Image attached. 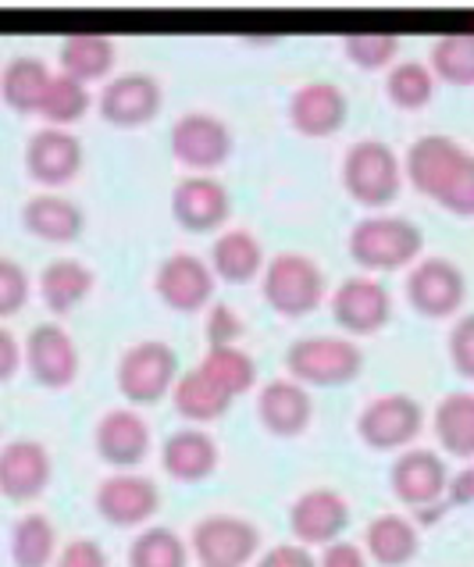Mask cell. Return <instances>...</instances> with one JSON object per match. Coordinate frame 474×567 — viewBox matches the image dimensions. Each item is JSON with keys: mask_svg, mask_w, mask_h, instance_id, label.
<instances>
[{"mask_svg": "<svg viewBox=\"0 0 474 567\" xmlns=\"http://www.w3.org/2000/svg\"><path fill=\"white\" fill-rule=\"evenodd\" d=\"M403 179L450 215L474 218V151L453 136H418L403 154Z\"/></svg>", "mask_w": 474, "mask_h": 567, "instance_id": "obj_1", "label": "cell"}, {"mask_svg": "<svg viewBox=\"0 0 474 567\" xmlns=\"http://www.w3.org/2000/svg\"><path fill=\"white\" fill-rule=\"evenodd\" d=\"M260 297L279 318H307L329 300V279H324V268L310 254L282 250L265 265Z\"/></svg>", "mask_w": 474, "mask_h": 567, "instance_id": "obj_2", "label": "cell"}, {"mask_svg": "<svg viewBox=\"0 0 474 567\" xmlns=\"http://www.w3.org/2000/svg\"><path fill=\"white\" fill-rule=\"evenodd\" d=\"M347 250L357 265L371 275L414 268L424 250V233L411 218L400 215H368L350 229Z\"/></svg>", "mask_w": 474, "mask_h": 567, "instance_id": "obj_3", "label": "cell"}, {"mask_svg": "<svg viewBox=\"0 0 474 567\" xmlns=\"http://www.w3.org/2000/svg\"><path fill=\"white\" fill-rule=\"evenodd\" d=\"M339 179L347 197L357 200L361 207L371 210H382L392 200L400 197L403 189V157L389 147L382 140H357L342 154V165H339Z\"/></svg>", "mask_w": 474, "mask_h": 567, "instance_id": "obj_4", "label": "cell"}, {"mask_svg": "<svg viewBox=\"0 0 474 567\" xmlns=\"http://www.w3.org/2000/svg\"><path fill=\"white\" fill-rule=\"evenodd\" d=\"M286 371L303 389H339L361 379L364 350L342 336H303L289 343Z\"/></svg>", "mask_w": 474, "mask_h": 567, "instance_id": "obj_5", "label": "cell"}, {"mask_svg": "<svg viewBox=\"0 0 474 567\" xmlns=\"http://www.w3.org/2000/svg\"><path fill=\"white\" fill-rule=\"evenodd\" d=\"M178 375H183V368H178V353L172 343L140 339V343L122 350L118 368H114V385L128 408H151V403L172 396Z\"/></svg>", "mask_w": 474, "mask_h": 567, "instance_id": "obj_6", "label": "cell"}, {"mask_svg": "<svg viewBox=\"0 0 474 567\" xmlns=\"http://www.w3.org/2000/svg\"><path fill=\"white\" fill-rule=\"evenodd\" d=\"M168 147L172 157L189 175H215L236 151V136L225 118L210 115V111H186L168 128Z\"/></svg>", "mask_w": 474, "mask_h": 567, "instance_id": "obj_7", "label": "cell"}, {"mask_svg": "<svg viewBox=\"0 0 474 567\" xmlns=\"http://www.w3.org/2000/svg\"><path fill=\"white\" fill-rule=\"evenodd\" d=\"M189 554L200 567H247L260 557V528L239 514H207L189 532Z\"/></svg>", "mask_w": 474, "mask_h": 567, "instance_id": "obj_8", "label": "cell"}, {"mask_svg": "<svg viewBox=\"0 0 474 567\" xmlns=\"http://www.w3.org/2000/svg\"><path fill=\"white\" fill-rule=\"evenodd\" d=\"M424 411L414 396L406 393H385L368 400L357 414V435L361 443L379 453H403L421 435Z\"/></svg>", "mask_w": 474, "mask_h": 567, "instance_id": "obj_9", "label": "cell"}, {"mask_svg": "<svg viewBox=\"0 0 474 567\" xmlns=\"http://www.w3.org/2000/svg\"><path fill=\"white\" fill-rule=\"evenodd\" d=\"M22 165H25L29 179L37 183L43 193H58L61 186L75 183L79 172H83V165H86L83 140H79L72 128L43 125L25 140Z\"/></svg>", "mask_w": 474, "mask_h": 567, "instance_id": "obj_10", "label": "cell"}, {"mask_svg": "<svg viewBox=\"0 0 474 567\" xmlns=\"http://www.w3.org/2000/svg\"><path fill=\"white\" fill-rule=\"evenodd\" d=\"M218 279L210 271L207 257L175 250L154 271V293L175 315H200L215 303Z\"/></svg>", "mask_w": 474, "mask_h": 567, "instance_id": "obj_11", "label": "cell"}, {"mask_svg": "<svg viewBox=\"0 0 474 567\" xmlns=\"http://www.w3.org/2000/svg\"><path fill=\"white\" fill-rule=\"evenodd\" d=\"M403 293L421 318H453L467 300V275L450 257H421L406 275Z\"/></svg>", "mask_w": 474, "mask_h": 567, "instance_id": "obj_12", "label": "cell"}, {"mask_svg": "<svg viewBox=\"0 0 474 567\" xmlns=\"http://www.w3.org/2000/svg\"><path fill=\"white\" fill-rule=\"evenodd\" d=\"M22 368L43 389H69L79 379L83 358H79L75 339L61 321H43V326H32L22 339Z\"/></svg>", "mask_w": 474, "mask_h": 567, "instance_id": "obj_13", "label": "cell"}, {"mask_svg": "<svg viewBox=\"0 0 474 567\" xmlns=\"http://www.w3.org/2000/svg\"><path fill=\"white\" fill-rule=\"evenodd\" d=\"M332 318L342 332L353 336H374L392 321V293L385 282L371 275H350L329 293Z\"/></svg>", "mask_w": 474, "mask_h": 567, "instance_id": "obj_14", "label": "cell"}, {"mask_svg": "<svg viewBox=\"0 0 474 567\" xmlns=\"http://www.w3.org/2000/svg\"><path fill=\"white\" fill-rule=\"evenodd\" d=\"M165 90L154 75L146 72H125L111 75L96 93V111L114 128H143L161 115Z\"/></svg>", "mask_w": 474, "mask_h": 567, "instance_id": "obj_15", "label": "cell"}, {"mask_svg": "<svg viewBox=\"0 0 474 567\" xmlns=\"http://www.w3.org/2000/svg\"><path fill=\"white\" fill-rule=\"evenodd\" d=\"M450 467L435 450H403L389 467L392 496L411 511H439L446 504Z\"/></svg>", "mask_w": 474, "mask_h": 567, "instance_id": "obj_16", "label": "cell"}, {"mask_svg": "<svg viewBox=\"0 0 474 567\" xmlns=\"http://www.w3.org/2000/svg\"><path fill=\"white\" fill-rule=\"evenodd\" d=\"M350 525V504L339 489L329 485H315V489H303L297 499L289 504V532L292 543L300 546H332L342 539V532Z\"/></svg>", "mask_w": 474, "mask_h": 567, "instance_id": "obj_17", "label": "cell"}, {"mask_svg": "<svg viewBox=\"0 0 474 567\" xmlns=\"http://www.w3.org/2000/svg\"><path fill=\"white\" fill-rule=\"evenodd\" d=\"M168 207L186 233H221L233 218V193L218 175H183L172 186Z\"/></svg>", "mask_w": 474, "mask_h": 567, "instance_id": "obj_18", "label": "cell"}, {"mask_svg": "<svg viewBox=\"0 0 474 567\" xmlns=\"http://www.w3.org/2000/svg\"><path fill=\"white\" fill-rule=\"evenodd\" d=\"M93 507L114 528H143L161 507V489L154 478L136 472H114L93 493Z\"/></svg>", "mask_w": 474, "mask_h": 567, "instance_id": "obj_19", "label": "cell"}, {"mask_svg": "<svg viewBox=\"0 0 474 567\" xmlns=\"http://www.w3.org/2000/svg\"><path fill=\"white\" fill-rule=\"evenodd\" d=\"M289 125L307 140H329L336 136L350 118V96L342 86L324 83V79H310L297 86L289 96Z\"/></svg>", "mask_w": 474, "mask_h": 567, "instance_id": "obj_20", "label": "cell"}, {"mask_svg": "<svg viewBox=\"0 0 474 567\" xmlns=\"http://www.w3.org/2000/svg\"><path fill=\"white\" fill-rule=\"evenodd\" d=\"M54 478L51 450L40 440H11L0 446V496L11 504H32Z\"/></svg>", "mask_w": 474, "mask_h": 567, "instance_id": "obj_21", "label": "cell"}, {"mask_svg": "<svg viewBox=\"0 0 474 567\" xmlns=\"http://www.w3.org/2000/svg\"><path fill=\"white\" fill-rule=\"evenodd\" d=\"M93 446L114 472H133L151 453V425L136 408H111L96 421Z\"/></svg>", "mask_w": 474, "mask_h": 567, "instance_id": "obj_22", "label": "cell"}, {"mask_svg": "<svg viewBox=\"0 0 474 567\" xmlns=\"http://www.w3.org/2000/svg\"><path fill=\"white\" fill-rule=\"evenodd\" d=\"M257 417L265 432L279 435V440H297L315 421V396L292 379H275L260 385L257 393Z\"/></svg>", "mask_w": 474, "mask_h": 567, "instance_id": "obj_23", "label": "cell"}, {"mask_svg": "<svg viewBox=\"0 0 474 567\" xmlns=\"http://www.w3.org/2000/svg\"><path fill=\"white\" fill-rule=\"evenodd\" d=\"M218 461H221L218 440L207 429H196V425L175 429L165 440V446H161V467H165V475L186 485L215 475Z\"/></svg>", "mask_w": 474, "mask_h": 567, "instance_id": "obj_24", "label": "cell"}, {"mask_svg": "<svg viewBox=\"0 0 474 567\" xmlns=\"http://www.w3.org/2000/svg\"><path fill=\"white\" fill-rule=\"evenodd\" d=\"M22 225L32 239L51 243V247H64V243H75L86 229V210L79 207L72 197L64 193H37L22 204Z\"/></svg>", "mask_w": 474, "mask_h": 567, "instance_id": "obj_25", "label": "cell"}, {"mask_svg": "<svg viewBox=\"0 0 474 567\" xmlns=\"http://www.w3.org/2000/svg\"><path fill=\"white\" fill-rule=\"evenodd\" d=\"M210 271H215L218 282H233V286H243V282H254L265 275V265H268V254L260 247L257 233L243 229V225H228L215 236V247H210V257H207Z\"/></svg>", "mask_w": 474, "mask_h": 567, "instance_id": "obj_26", "label": "cell"}, {"mask_svg": "<svg viewBox=\"0 0 474 567\" xmlns=\"http://www.w3.org/2000/svg\"><path fill=\"white\" fill-rule=\"evenodd\" d=\"M96 289V271L79 257H54L40 271V300L54 318H69Z\"/></svg>", "mask_w": 474, "mask_h": 567, "instance_id": "obj_27", "label": "cell"}, {"mask_svg": "<svg viewBox=\"0 0 474 567\" xmlns=\"http://www.w3.org/2000/svg\"><path fill=\"white\" fill-rule=\"evenodd\" d=\"M114 61H118V43L104 32H72L58 47V72L79 79V83H101L111 79Z\"/></svg>", "mask_w": 474, "mask_h": 567, "instance_id": "obj_28", "label": "cell"}, {"mask_svg": "<svg viewBox=\"0 0 474 567\" xmlns=\"http://www.w3.org/2000/svg\"><path fill=\"white\" fill-rule=\"evenodd\" d=\"M421 532L411 517L403 514H379L364 528V554L382 567H403L418 557Z\"/></svg>", "mask_w": 474, "mask_h": 567, "instance_id": "obj_29", "label": "cell"}, {"mask_svg": "<svg viewBox=\"0 0 474 567\" xmlns=\"http://www.w3.org/2000/svg\"><path fill=\"white\" fill-rule=\"evenodd\" d=\"M54 69L37 54H19L0 69V101L19 115H37Z\"/></svg>", "mask_w": 474, "mask_h": 567, "instance_id": "obj_30", "label": "cell"}, {"mask_svg": "<svg viewBox=\"0 0 474 567\" xmlns=\"http://www.w3.org/2000/svg\"><path fill=\"white\" fill-rule=\"evenodd\" d=\"M172 403H175L178 417L200 429V425H210V421L225 417L228 408H233V396L210 382L200 368H189L178 375V382L172 389Z\"/></svg>", "mask_w": 474, "mask_h": 567, "instance_id": "obj_31", "label": "cell"}, {"mask_svg": "<svg viewBox=\"0 0 474 567\" xmlns=\"http://www.w3.org/2000/svg\"><path fill=\"white\" fill-rule=\"evenodd\" d=\"M58 528L47 514L25 511L19 522L11 525L8 536V554L14 567H54L58 560Z\"/></svg>", "mask_w": 474, "mask_h": 567, "instance_id": "obj_32", "label": "cell"}, {"mask_svg": "<svg viewBox=\"0 0 474 567\" xmlns=\"http://www.w3.org/2000/svg\"><path fill=\"white\" fill-rule=\"evenodd\" d=\"M432 429H435L439 446H443L450 457L471 461L474 457V393H464V389L446 393L432 414Z\"/></svg>", "mask_w": 474, "mask_h": 567, "instance_id": "obj_33", "label": "cell"}, {"mask_svg": "<svg viewBox=\"0 0 474 567\" xmlns=\"http://www.w3.org/2000/svg\"><path fill=\"white\" fill-rule=\"evenodd\" d=\"M93 107V90L79 79L54 72L51 83L43 90V101L37 107V115L51 128H72L75 122H83Z\"/></svg>", "mask_w": 474, "mask_h": 567, "instance_id": "obj_34", "label": "cell"}, {"mask_svg": "<svg viewBox=\"0 0 474 567\" xmlns=\"http://www.w3.org/2000/svg\"><path fill=\"white\" fill-rule=\"evenodd\" d=\"M196 368H200L218 389H225V393L233 396V400L243 396V393H250V389L257 385V361L239 343H233V347H207Z\"/></svg>", "mask_w": 474, "mask_h": 567, "instance_id": "obj_35", "label": "cell"}, {"mask_svg": "<svg viewBox=\"0 0 474 567\" xmlns=\"http://www.w3.org/2000/svg\"><path fill=\"white\" fill-rule=\"evenodd\" d=\"M435 86H439V79L432 75L429 61H418V58H400L385 72V96H389V104L400 111L429 107Z\"/></svg>", "mask_w": 474, "mask_h": 567, "instance_id": "obj_36", "label": "cell"}, {"mask_svg": "<svg viewBox=\"0 0 474 567\" xmlns=\"http://www.w3.org/2000/svg\"><path fill=\"white\" fill-rule=\"evenodd\" d=\"M429 69L446 86H474V32H446L432 43Z\"/></svg>", "mask_w": 474, "mask_h": 567, "instance_id": "obj_37", "label": "cell"}, {"mask_svg": "<svg viewBox=\"0 0 474 567\" xmlns=\"http://www.w3.org/2000/svg\"><path fill=\"white\" fill-rule=\"evenodd\" d=\"M189 543L175 528H140L128 546V567H189Z\"/></svg>", "mask_w": 474, "mask_h": 567, "instance_id": "obj_38", "label": "cell"}, {"mask_svg": "<svg viewBox=\"0 0 474 567\" xmlns=\"http://www.w3.org/2000/svg\"><path fill=\"white\" fill-rule=\"evenodd\" d=\"M342 54L364 72H389L400 61V37H392V32H350L342 40Z\"/></svg>", "mask_w": 474, "mask_h": 567, "instance_id": "obj_39", "label": "cell"}, {"mask_svg": "<svg viewBox=\"0 0 474 567\" xmlns=\"http://www.w3.org/2000/svg\"><path fill=\"white\" fill-rule=\"evenodd\" d=\"M29 297H32L29 271L19 261H11V257H0V326H4L8 318L22 315Z\"/></svg>", "mask_w": 474, "mask_h": 567, "instance_id": "obj_40", "label": "cell"}, {"mask_svg": "<svg viewBox=\"0 0 474 567\" xmlns=\"http://www.w3.org/2000/svg\"><path fill=\"white\" fill-rule=\"evenodd\" d=\"M450 364L461 379L474 382V311L461 315L450 329Z\"/></svg>", "mask_w": 474, "mask_h": 567, "instance_id": "obj_41", "label": "cell"}, {"mask_svg": "<svg viewBox=\"0 0 474 567\" xmlns=\"http://www.w3.org/2000/svg\"><path fill=\"white\" fill-rule=\"evenodd\" d=\"M54 567H111V560H107V549L96 539L75 536L58 549Z\"/></svg>", "mask_w": 474, "mask_h": 567, "instance_id": "obj_42", "label": "cell"}, {"mask_svg": "<svg viewBox=\"0 0 474 567\" xmlns=\"http://www.w3.org/2000/svg\"><path fill=\"white\" fill-rule=\"evenodd\" d=\"M243 336V318L228 303H210L207 311V347H233Z\"/></svg>", "mask_w": 474, "mask_h": 567, "instance_id": "obj_43", "label": "cell"}, {"mask_svg": "<svg viewBox=\"0 0 474 567\" xmlns=\"http://www.w3.org/2000/svg\"><path fill=\"white\" fill-rule=\"evenodd\" d=\"M254 567H318V557L300 543H279L268 554H260Z\"/></svg>", "mask_w": 474, "mask_h": 567, "instance_id": "obj_44", "label": "cell"}, {"mask_svg": "<svg viewBox=\"0 0 474 567\" xmlns=\"http://www.w3.org/2000/svg\"><path fill=\"white\" fill-rule=\"evenodd\" d=\"M318 567H368V554H364V546H357L350 539H339V543L321 549Z\"/></svg>", "mask_w": 474, "mask_h": 567, "instance_id": "obj_45", "label": "cell"}, {"mask_svg": "<svg viewBox=\"0 0 474 567\" xmlns=\"http://www.w3.org/2000/svg\"><path fill=\"white\" fill-rule=\"evenodd\" d=\"M22 371V339L8 326H0V385L11 382Z\"/></svg>", "mask_w": 474, "mask_h": 567, "instance_id": "obj_46", "label": "cell"}, {"mask_svg": "<svg viewBox=\"0 0 474 567\" xmlns=\"http://www.w3.org/2000/svg\"><path fill=\"white\" fill-rule=\"evenodd\" d=\"M446 504H453V507L474 504V467H461L456 475H450V482H446Z\"/></svg>", "mask_w": 474, "mask_h": 567, "instance_id": "obj_47", "label": "cell"}]
</instances>
